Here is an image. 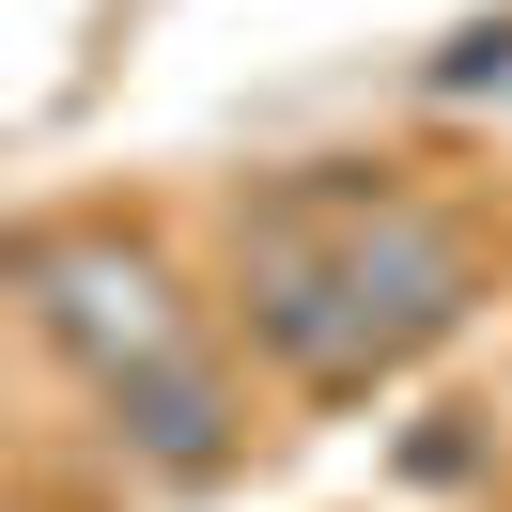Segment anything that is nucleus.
Wrapping results in <instances>:
<instances>
[{
	"instance_id": "obj_1",
	"label": "nucleus",
	"mask_w": 512,
	"mask_h": 512,
	"mask_svg": "<svg viewBox=\"0 0 512 512\" xmlns=\"http://www.w3.org/2000/svg\"><path fill=\"white\" fill-rule=\"evenodd\" d=\"M466 295H481L466 233L388 187H280L264 218H233V326L295 388L404 373L435 326H466Z\"/></svg>"
},
{
	"instance_id": "obj_2",
	"label": "nucleus",
	"mask_w": 512,
	"mask_h": 512,
	"mask_svg": "<svg viewBox=\"0 0 512 512\" xmlns=\"http://www.w3.org/2000/svg\"><path fill=\"white\" fill-rule=\"evenodd\" d=\"M0 280H16V311H32V342L63 357V373H94V388H125V373H156V357L202 342L171 249H140V233H109V218L16 233V264H0Z\"/></svg>"
},
{
	"instance_id": "obj_3",
	"label": "nucleus",
	"mask_w": 512,
	"mask_h": 512,
	"mask_svg": "<svg viewBox=\"0 0 512 512\" xmlns=\"http://www.w3.org/2000/svg\"><path fill=\"white\" fill-rule=\"evenodd\" d=\"M109 404V450H125L156 497H202V481H233V450H249V419H233V373H218V342H187V357H156V373H125V388H94Z\"/></svg>"
},
{
	"instance_id": "obj_4",
	"label": "nucleus",
	"mask_w": 512,
	"mask_h": 512,
	"mask_svg": "<svg viewBox=\"0 0 512 512\" xmlns=\"http://www.w3.org/2000/svg\"><path fill=\"white\" fill-rule=\"evenodd\" d=\"M419 94H450V109H466V94H512V16H466V32L419 63Z\"/></svg>"
}]
</instances>
